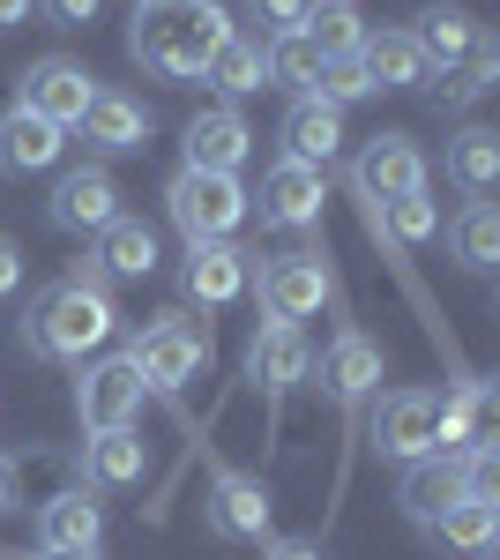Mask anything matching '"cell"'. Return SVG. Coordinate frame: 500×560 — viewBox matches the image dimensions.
I'll return each mask as SVG.
<instances>
[{
  "label": "cell",
  "mask_w": 500,
  "mask_h": 560,
  "mask_svg": "<svg viewBox=\"0 0 500 560\" xmlns=\"http://www.w3.org/2000/svg\"><path fill=\"white\" fill-rule=\"evenodd\" d=\"M113 329H120V306L83 269H68L60 284H45L38 300L23 306V351L31 359H60V366H83L90 351H105Z\"/></svg>",
  "instance_id": "6da1fadb"
},
{
  "label": "cell",
  "mask_w": 500,
  "mask_h": 560,
  "mask_svg": "<svg viewBox=\"0 0 500 560\" xmlns=\"http://www.w3.org/2000/svg\"><path fill=\"white\" fill-rule=\"evenodd\" d=\"M224 38H232L224 0H142L135 8V31H127V52L150 75H165V83H195L209 60H217Z\"/></svg>",
  "instance_id": "7a4b0ae2"
},
{
  "label": "cell",
  "mask_w": 500,
  "mask_h": 560,
  "mask_svg": "<svg viewBox=\"0 0 500 560\" xmlns=\"http://www.w3.org/2000/svg\"><path fill=\"white\" fill-rule=\"evenodd\" d=\"M374 448L388 464L449 456V388H388L374 404Z\"/></svg>",
  "instance_id": "3957f363"
},
{
  "label": "cell",
  "mask_w": 500,
  "mask_h": 560,
  "mask_svg": "<svg viewBox=\"0 0 500 560\" xmlns=\"http://www.w3.org/2000/svg\"><path fill=\"white\" fill-rule=\"evenodd\" d=\"M135 374L142 388H158V396H179V382H195L209 366V329L202 322H187V314H150V329H135Z\"/></svg>",
  "instance_id": "277c9868"
},
{
  "label": "cell",
  "mask_w": 500,
  "mask_h": 560,
  "mask_svg": "<svg viewBox=\"0 0 500 560\" xmlns=\"http://www.w3.org/2000/svg\"><path fill=\"white\" fill-rule=\"evenodd\" d=\"M165 210L187 232V247L195 240H232L240 217H247V187H240V173H187L179 165L172 187H165Z\"/></svg>",
  "instance_id": "5b68a950"
},
{
  "label": "cell",
  "mask_w": 500,
  "mask_h": 560,
  "mask_svg": "<svg viewBox=\"0 0 500 560\" xmlns=\"http://www.w3.org/2000/svg\"><path fill=\"white\" fill-rule=\"evenodd\" d=\"M336 292L329 277V255H314V247H292V255H269L261 261V314L269 322H306V314H322Z\"/></svg>",
  "instance_id": "8992f818"
},
{
  "label": "cell",
  "mask_w": 500,
  "mask_h": 560,
  "mask_svg": "<svg viewBox=\"0 0 500 560\" xmlns=\"http://www.w3.org/2000/svg\"><path fill=\"white\" fill-rule=\"evenodd\" d=\"M209 538L224 546H269V486L247 471H217L209 478V501H202Z\"/></svg>",
  "instance_id": "52a82bcc"
},
{
  "label": "cell",
  "mask_w": 500,
  "mask_h": 560,
  "mask_svg": "<svg viewBox=\"0 0 500 560\" xmlns=\"http://www.w3.org/2000/svg\"><path fill=\"white\" fill-rule=\"evenodd\" d=\"M351 187H359V202L367 210H388V202H404L426 187V158H418L411 135H374L367 150H359V165H351Z\"/></svg>",
  "instance_id": "ba28073f"
},
{
  "label": "cell",
  "mask_w": 500,
  "mask_h": 560,
  "mask_svg": "<svg viewBox=\"0 0 500 560\" xmlns=\"http://www.w3.org/2000/svg\"><path fill=\"white\" fill-rule=\"evenodd\" d=\"M90 97H97V75H90L83 60H60V52H45L38 68L23 75V90H15V105L53 120V128H75L90 113Z\"/></svg>",
  "instance_id": "9c48e42d"
},
{
  "label": "cell",
  "mask_w": 500,
  "mask_h": 560,
  "mask_svg": "<svg viewBox=\"0 0 500 560\" xmlns=\"http://www.w3.org/2000/svg\"><path fill=\"white\" fill-rule=\"evenodd\" d=\"M135 411H142V374H135V359H97L83 366V382H75V419L90 433H113V427H135Z\"/></svg>",
  "instance_id": "30bf717a"
},
{
  "label": "cell",
  "mask_w": 500,
  "mask_h": 560,
  "mask_svg": "<svg viewBox=\"0 0 500 560\" xmlns=\"http://www.w3.org/2000/svg\"><path fill=\"white\" fill-rule=\"evenodd\" d=\"M322 210H329V173L277 158L269 179H261V224H277V232H314Z\"/></svg>",
  "instance_id": "8fae6325"
},
{
  "label": "cell",
  "mask_w": 500,
  "mask_h": 560,
  "mask_svg": "<svg viewBox=\"0 0 500 560\" xmlns=\"http://www.w3.org/2000/svg\"><path fill=\"white\" fill-rule=\"evenodd\" d=\"M179 150H187V173H240L254 158V128L240 120V105H209L179 128Z\"/></svg>",
  "instance_id": "7c38bea8"
},
{
  "label": "cell",
  "mask_w": 500,
  "mask_h": 560,
  "mask_svg": "<svg viewBox=\"0 0 500 560\" xmlns=\"http://www.w3.org/2000/svg\"><path fill=\"white\" fill-rule=\"evenodd\" d=\"M247 277H254V255H247V247H232V240H195V247H187V269H179L187 300L202 306V314L232 306L240 292H247Z\"/></svg>",
  "instance_id": "4fadbf2b"
},
{
  "label": "cell",
  "mask_w": 500,
  "mask_h": 560,
  "mask_svg": "<svg viewBox=\"0 0 500 560\" xmlns=\"http://www.w3.org/2000/svg\"><path fill=\"white\" fill-rule=\"evenodd\" d=\"M314 374V351H306V337H299L292 322H261L247 345V382L269 396V404H284L299 382Z\"/></svg>",
  "instance_id": "5bb4252c"
},
{
  "label": "cell",
  "mask_w": 500,
  "mask_h": 560,
  "mask_svg": "<svg viewBox=\"0 0 500 560\" xmlns=\"http://www.w3.org/2000/svg\"><path fill=\"white\" fill-rule=\"evenodd\" d=\"M45 210H53L60 232H90V240H97V232L120 217V179L105 173V165H75V173H60V187H53Z\"/></svg>",
  "instance_id": "9a60e30c"
},
{
  "label": "cell",
  "mask_w": 500,
  "mask_h": 560,
  "mask_svg": "<svg viewBox=\"0 0 500 560\" xmlns=\"http://www.w3.org/2000/svg\"><path fill=\"white\" fill-rule=\"evenodd\" d=\"M158 269V232L142 224V217H113L105 232H97V247H90L83 277L97 284H135V277H150Z\"/></svg>",
  "instance_id": "2e32d148"
},
{
  "label": "cell",
  "mask_w": 500,
  "mask_h": 560,
  "mask_svg": "<svg viewBox=\"0 0 500 560\" xmlns=\"http://www.w3.org/2000/svg\"><path fill=\"white\" fill-rule=\"evenodd\" d=\"M60 150H68V128H53V120H38V113H23V105L0 113V173H8V179L53 173Z\"/></svg>",
  "instance_id": "e0dca14e"
},
{
  "label": "cell",
  "mask_w": 500,
  "mask_h": 560,
  "mask_svg": "<svg viewBox=\"0 0 500 560\" xmlns=\"http://www.w3.org/2000/svg\"><path fill=\"white\" fill-rule=\"evenodd\" d=\"M75 128H83V142L97 150V158H127V150H142V142H150V105H142V97H127V90H97Z\"/></svg>",
  "instance_id": "ac0fdd59"
},
{
  "label": "cell",
  "mask_w": 500,
  "mask_h": 560,
  "mask_svg": "<svg viewBox=\"0 0 500 560\" xmlns=\"http://www.w3.org/2000/svg\"><path fill=\"white\" fill-rule=\"evenodd\" d=\"M105 538V501L75 486V493H53L38 509V553H90Z\"/></svg>",
  "instance_id": "d6986e66"
},
{
  "label": "cell",
  "mask_w": 500,
  "mask_h": 560,
  "mask_svg": "<svg viewBox=\"0 0 500 560\" xmlns=\"http://www.w3.org/2000/svg\"><path fill=\"white\" fill-rule=\"evenodd\" d=\"M336 150H344V113H336L329 97H314V90H306V97H292V113H284V158L322 173Z\"/></svg>",
  "instance_id": "ffe728a7"
},
{
  "label": "cell",
  "mask_w": 500,
  "mask_h": 560,
  "mask_svg": "<svg viewBox=\"0 0 500 560\" xmlns=\"http://www.w3.org/2000/svg\"><path fill=\"white\" fill-rule=\"evenodd\" d=\"M396 501H404V516H411L418 530H433V516H441L449 501H463V456H418V464H404Z\"/></svg>",
  "instance_id": "44dd1931"
},
{
  "label": "cell",
  "mask_w": 500,
  "mask_h": 560,
  "mask_svg": "<svg viewBox=\"0 0 500 560\" xmlns=\"http://www.w3.org/2000/svg\"><path fill=\"white\" fill-rule=\"evenodd\" d=\"M322 382H329V404L359 411V404L374 396V382H381V345L359 337V329H344V337L329 345V359H322Z\"/></svg>",
  "instance_id": "7402d4cb"
},
{
  "label": "cell",
  "mask_w": 500,
  "mask_h": 560,
  "mask_svg": "<svg viewBox=\"0 0 500 560\" xmlns=\"http://www.w3.org/2000/svg\"><path fill=\"white\" fill-rule=\"evenodd\" d=\"M150 471V441L135 427H113V433H90L83 441V478L90 486H142Z\"/></svg>",
  "instance_id": "603a6c76"
},
{
  "label": "cell",
  "mask_w": 500,
  "mask_h": 560,
  "mask_svg": "<svg viewBox=\"0 0 500 560\" xmlns=\"http://www.w3.org/2000/svg\"><path fill=\"white\" fill-rule=\"evenodd\" d=\"M411 45H418V60H426V68H441V75H449L456 60H470V52L486 45V31H478L463 8H426V15H418V31H411Z\"/></svg>",
  "instance_id": "cb8c5ba5"
},
{
  "label": "cell",
  "mask_w": 500,
  "mask_h": 560,
  "mask_svg": "<svg viewBox=\"0 0 500 560\" xmlns=\"http://www.w3.org/2000/svg\"><path fill=\"white\" fill-rule=\"evenodd\" d=\"M299 38L314 45L322 60H344V52H359V45H367V15H359V0H306Z\"/></svg>",
  "instance_id": "d4e9b609"
},
{
  "label": "cell",
  "mask_w": 500,
  "mask_h": 560,
  "mask_svg": "<svg viewBox=\"0 0 500 560\" xmlns=\"http://www.w3.org/2000/svg\"><path fill=\"white\" fill-rule=\"evenodd\" d=\"M359 68H367V83H374V90H411V83H426V60H418L411 31H367Z\"/></svg>",
  "instance_id": "484cf974"
},
{
  "label": "cell",
  "mask_w": 500,
  "mask_h": 560,
  "mask_svg": "<svg viewBox=\"0 0 500 560\" xmlns=\"http://www.w3.org/2000/svg\"><path fill=\"white\" fill-rule=\"evenodd\" d=\"M449 179H456L470 202H486L500 179V135L493 128H463L456 142H449Z\"/></svg>",
  "instance_id": "4316f807"
},
{
  "label": "cell",
  "mask_w": 500,
  "mask_h": 560,
  "mask_svg": "<svg viewBox=\"0 0 500 560\" xmlns=\"http://www.w3.org/2000/svg\"><path fill=\"white\" fill-rule=\"evenodd\" d=\"M433 538L441 546H456V553H493V538H500V501H449L441 516H433Z\"/></svg>",
  "instance_id": "83f0119b"
},
{
  "label": "cell",
  "mask_w": 500,
  "mask_h": 560,
  "mask_svg": "<svg viewBox=\"0 0 500 560\" xmlns=\"http://www.w3.org/2000/svg\"><path fill=\"white\" fill-rule=\"evenodd\" d=\"M202 75L224 90V97H254V90H269V75H261V38L232 31V38L217 45V60H209Z\"/></svg>",
  "instance_id": "f1b7e54d"
},
{
  "label": "cell",
  "mask_w": 500,
  "mask_h": 560,
  "mask_svg": "<svg viewBox=\"0 0 500 560\" xmlns=\"http://www.w3.org/2000/svg\"><path fill=\"white\" fill-rule=\"evenodd\" d=\"M261 75H269V90H292V97H306V90H314V75H322V52L299 38V31H284V38H261Z\"/></svg>",
  "instance_id": "f546056e"
},
{
  "label": "cell",
  "mask_w": 500,
  "mask_h": 560,
  "mask_svg": "<svg viewBox=\"0 0 500 560\" xmlns=\"http://www.w3.org/2000/svg\"><path fill=\"white\" fill-rule=\"evenodd\" d=\"M493 83H500V45L486 38L478 52H470V60H456V68H449V75L433 83V97H441L449 113H470L478 97H493Z\"/></svg>",
  "instance_id": "4dcf8cb0"
},
{
  "label": "cell",
  "mask_w": 500,
  "mask_h": 560,
  "mask_svg": "<svg viewBox=\"0 0 500 560\" xmlns=\"http://www.w3.org/2000/svg\"><path fill=\"white\" fill-rule=\"evenodd\" d=\"M449 247H456L463 269H478V277H486V269L500 261V210H493V202H470V210L449 224Z\"/></svg>",
  "instance_id": "1f68e13d"
},
{
  "label": "cell",
  "mask_w": 500,
  "mask_h": 560,
  "mask_svg": "<svg viewBox=\"0 0 500 560\" xmlns=\"http://www.w3.org/2000/svg\"><path fill=\"white\" fill-rule=\"evenodd\" d=\"M367 217H374V232H388L396 247H426V240L441 232V210L426 202V187L404 195V202H388V210H367Z\"/></svg>",
  "instance_id": "d6a6232c"
},
{
  "label": "cell",
  "mask_w": 500,
  "mask_h": 560,
  "mask_svg": "<svg viewBox=\"0 0 500 560\" xmlns=\"http://www.w3.org/2000/svg\"><path fill=\"white\" fill-rule=\"evenodd\" d=\"M367 68H359V52H344V60H322V75H314V97H329L336 113L351 105V97H367Z\"/></svg>",
  "instance_id": "836d02e7"
},
{
  "label": "cell",
  "mask_w": 500,
  "mask_h": 560,
  "mask_svg": "<svg viewBox=\"0 0 500 560\" xmlns=\"http://www.w3.org/2000/svg\"><path fill=\"white\" fill-rule=\"evenodd\" d=\"M247 38H284V31H299L306 23V0H247Z\"/></svg>",
  "instance_id": "e575fe53"
},
{
  "label": "cell",
  "mask_w": 500,
  "mask_h": 560,
  "mask_svg": "<svg viewBox=\"0 0 500 560\" xmlns=\"http://www.w3.org/2000/svg\"><path fill=\"white\" fill-rule=\"evenodd\" d=\"M38 8H45V15H53V23H60V31H90L105 0H38Z\"/></svg>",
  "instance_id": "d590c367"
},
{
  "label": "cell",
  "mask_w": 500,
  "mask_h": 560,
  "mask_svg": "<svg viewBox=\"0 0 500 560\" xmlns=\"http://www.w3.org/2000/svg\"><path fill=\"white\" fill-rule=\"evenodd\" d=\"M15 292H23V247L0 232V300H15Z\"/></svg>",
  "instance_id": "8d00e7d4"
},
{
  "label": "cell",
  "mask_w": 500,
  "mask_h": 560,
  "mask_svg": "<svg viewBox=\"0 0 500 560\" xmlns=\"http://www.w3.org/2000/svg\"><path fill=\"white\" fill-rule=\"evenodd\" d=\"M15 501H23V464H15V456H0V516H8Z\"/></svg>",
  "instance_id": "74e56055"
},
{
  "label": "cell",
  "mask_w": 500,
  "mask_h": 560,
  "mask_svg": "<svg viewBox=\"0 0 500 560\" xmlns=\"http://www.w3.org/2000/svg\"><path fill=\"white\" fill-rule=\"evenodd\" d=\"M261 560H322V546H306V538H277V546H261Z\"/></svg>",
  "instance_id": "f35d334b"
},
{
  "label": "cell",
  "mask_w": 500,
  "mask_h": 560,
  "mask_svg": "<svg viewBox=\"0 0 500 560\" xmlns=\"http://www.w3.org/2000/svg\"><path fill=\"white\" fill-rule=\"evenodd\" d=\"M31 8H38V0H0V31H15V23H23Z\"/></svg>",
  "instance_id": "ab89813d"
},
{
  "label": "cell",
  "mask_w": 500,
  "mask_h": 560,
  "mask_svg": "<svg viewBox=\"0 0 500 560\" xmlns=\"http://www.w3.org/2000/svg\"><path fill=\"white\" fill-rule=\"evenodd\" d=\"M38 560H97V546H90V553H38Z\"/></svg>",
  "instance_id": "60d3db41"
},
{
  "label": "cell",
  "mask_w": 500,
  "mask_h": 560,
  "mask_svg": "<svg viewBox=\"0 0 500 560\" xmlns=\"http://www.w3.org/2000/svg\"><path fill=\"white\" fill-rule=\"evenodd\" d=\"M135 8H142V0H135Z\"/></svg>",
  "instance_id": "b9f144b4"
}]
</instances>
